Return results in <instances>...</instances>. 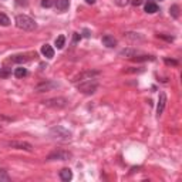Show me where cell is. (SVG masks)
<instances>
[{
  "label": "cell",
  "mask_w": 182,
  "mask_h": 182,
  "mask_svg": "<svg viewBox=\"0 0 182 182\" xmlns=\"http://www.w3.org/2000/svg\"><path fill=\"white\" fill-rule=\"evenodd\" d=\"M16 26L22 30H26V32H32L36 29V22L33 20L32 17L26 16V14H19L16 17Z\"/></svg>",
  "instance_id": "cell-1"
},
{
  "label": "cell",
  "mask_w": 182,
  "mask_h": 182,
  "mask_svg": "<svg viewBox=\"0 0 182 182\" xmlns=\"http://www.w3.org/2000/svg\"><path fill=\"white\" fill-rule=\"evenodd\" d=\"M97 87H98L97 81H93L90 78V80H86L83 84H80V86H78V90H80L81 93H84V94H93V93L97 90Z\"/></svg>",
  "instance_id": "cell-2"
},
{
  "label": "cell",
  "mask_w": 182,
  "mask_h": 182,
  "mask_svg": "<svg viewBox=\"0 0 182 182\" xmlns=\"http://www.w3.org/2000/svg\"><path fill=\"white\" fill-rule=\"evenodd\" d=\"M65 100L64 98H51V100H47V101H44L43 104L44 105H47V107H53V108H61L65 105Z\"/></svg>",
  "instance_id": "cell-3"
},
{
  "label": "cell",
  "mask_w": 182,
  "mask_h": 182,
  "mask_svg": "<svg viewBox=\"0 0 182 182\" xmlns=\"http://www.w3.org/2000/svg\"><path fill=\"white\" fill-rule=\"evenodd\" d=\"M11 148H16V150H26V151H32L33 147L29 142H24V141H11L9 142Z\"/></svg>",
  "instance_id": "cell-4"
},
{
  "label": "cell",
  "mask_w": 182,
  "mask_h": 182,
  "mask_svg": "<svg viewBox=\"0 0 182 182\" xmlns=\"http://www.w3.org/2000/svg\"><path fill=\"white\" fill-rule=\"evenodd\" d=\"M70 156H71V155H70L68 152H64V151H56V152H53V154H50V155H48L47 159H50V161H53V159L65 161V159H68Z\"/></svg>",
  "instance_id": "cell-5"
},
{
  "label": "cell",
  "mask_w": 182,
  "mask_h": 182,
  "mask_svg": "<svg viewBox=\"0 0 182 182\" xmlns=\"http://www.w3.org/2000/svg\"><path fill=\"white\" fill-rule=\"evenodd\" d=\"M166 104V96L165 93H159V98H158V105H156V114L161 115L164 113V108H165Z\"/></svg>",
  "instance_id": "cell-6"
},
{
  "label": "cell",
  "mask_w": 182,
  "mask_h": 182,
  "mask_svg": "<svg viewBox=\"0 0 182 182\" xmlns=\"http://www.w3.org/2000/svg\"><path fill=\"white\" fill-rule=\"evenodd\" d=\"M41 53H43L44 57H47V59H53L54 57V48L50 46V44H44L43 47H41Z\"/></svg>",
  "instance_id": "cell-7"
},
{
  "label": "cell",
  "mask_w": 182,
  "mask_h": 182,
  "mask_svg": "<svg viewBox=\"0 0 182 182\" xmlns=\"http://www.w3.org/2000/svg\"><path fill=\"white\" fill-rule=\"evenodd\" d=\"M68 6H70L68 0H57L56 2V9L59 11H65L68 9Z\"/></svg>",
  "instance_id": "cell-8"
},
{
  "label": "cell",
  "mask_w": 182,
  "mask_h": 182,
  "mask_svg": "<svg viewBox=\"0 0 182 182\" xmlns=\"http://www.w3.org/2000/svg\"><path fill=\"white\" fill-rule=\"evenodd\" d=\"M60 178L63 179V181H70L71 178H73V172L70 168H63L61 171H60Z\"/></svg>",
  "instance_id": "cell-9"
},
{
  "label": "cell",
  "mask_w": 182,
  "mask_h": 182,
  "mask_svg": "<svg viewBox=\"0 0 182 182\" xmlns=\"http://www.w3.org/2000/svg\"><path fill=\"white\" fill-rule=\"evenodd\" d=\"M102 44L107 46V47H114L117 44V40L114 37H111V36H104L102 37Z\"/></svg>",
  "instance_id": "cell-10"
},
{
  "label": "cell",
  "mask_w": 182,
  "mask_h": 182,
  "mask_svg": "<svg viewBox=\"0 0 182 182\" xmlns=\"http://www.w3.org/2000/svg\"><path fill=\"white\" fill-rule=\"evenodd\" d=\"M145 11L150 13V14L156 13V11H158V6H156V3H154V2H148V3L145 5Z\"/></svg>",
  "instance_id": "cell-11"
},
{
  "label": "cell",
  "mask_w": 182,
  "mask_h": 182,
  "mask_svg": "<svg viewBox=\"0 0 182 182\" xmlns=\"http://www.w3.org/2000/svg\"><path fill=\"white\" fill-rule=\"evenodd\" d=\"M14 75H16L17 78H23V77L27 75V70L23 68V67H17V68L14 70Z\"/></svg>",
  "instance_id": "cell-12"
},
{
  "label": "cell",
  "mask_w": 182,
  "mask_h": 182,
  "mask_svg": "<svg viewBox=\"0 0 182 182\" xmlns=\"http://www.w3.org/2000/svg\"><path fill=\"white\" fill-rule=\"evenodd\" d=\"M10 24V19L6 16V14H3V13H0V26H9Z\"/></svg>",
  "instance_id": "cell-13"
},
{
  "label": "cell",
  "mask_w": 182,
  "mask_h": 182,
  "mask_svg": "<svg viewBox=\"0 0 182 182\" xmlns=\"http://www.w3.org/2000/svg\"><path fill=\"white\" fill-rule=\"evenodd\" d=\"M64 43H65L64 36H59V37L56 38V46H57V48H63L64 47Z\"/></svg>",
  "instance_id": "cell-14"
},
{
  "label": "cell",
  "mask_w": 182,
  "mask_h": 182,
  "mask_svg": "<svg viewBox=\"0 0 182 182\" xmlns=\"http://www.w3.org/2000/svg\"><path fill=\"white\" fill-rule=\"evenodd\" d=\"M53 5H54V0H41V6L46 7V9H50Z\"/></svg>",
  "instance_id": "cell-15"
},
{
  "label": "cell",
  "mask_w": 182,
  "mask_h": 182,
  "mask_svg": "<svg viewBox=\"0 0 182 182\" xmlns=\"http://www.w3.org/2000/svg\"><path fill=\"white\" fill-rule=\"evenodd\" d=\"M171 14H172L174 17H178V16H179V7H178L177 5H174V6L171 7Z\"/></svg>",
  "instance_id": "cell-16"
},
{
  "label": "cell",
  "mask_w": 182,
  "mask_h": 182,
  "mask_svg": "<svg viewBox=\"0 0 182 182\" xmlns=\"http://www.w3.org/2000/svg\"><path fill=\"white\" fill-rule=\"evenodd\" d=\"M135 54H137V51H134V50H123V51H121V56H125V57L135 56Z\"/></svg>",
  "instance_id": "cell-17"
},
{
  "label": "cell",
  "mask_w": 182,
  "mask_h": 182,
  "mask_svg": "<svg viewBox=\"0 0 182 182\" xmlns=\"http://www.w3.org/2000/svg\"><path fill=\"white\" fill-rule=\"evenodd\" d=\"M2 179H3V181H9V179H10L9 175L6 174L5 169H0V181H2Z\"/></svg>",
  "instance_id": "cell-18"
},
{
  "label": "cell",
  "mask_w": 182,
  "mask_h": 182,
  "mask_svg": "<svg viewBox=\"0 0 182 182\" xmlns=\"http://www.w3.org/2000/svg\"><path fill=\"white\" fill-rule=\"evenodd\" d=\"M135 60H137V61H145V60H154V57H151V56L150 57H148V56H142V57H137Z\"/></svg>",
  "instance_id": "cell-19"
},
{
  "label": "cell",
  "mask_w": 182,
  "mask_h": 182,
  "mask_svg": "<svg viewBox=\"0 0 182 182\" xmlns=\"http://www.w3.org/2000/svg\"><path fill=\"white\" fill-rule=\"evenodd\" d=\"M165 63H166V64H174V65H177V64H178L177 61H174V60H168V59L165 60Z\"/></svg>",
  "instance_id": "cell-20"
},
{
  "label": "cell",
  "mask_w": 182,
  "mask_h": 182,
  "mask_svg": "<svg viewBox=\"0 0 182 182\" xmlns=\"http://www.w3.org/2000/svg\"><path fill=\"white\" fill-rule=\"evenodd\" d=\"M141 3H142V0H134V2H132L134 6H138V5H141Z\"/></svg>",
  "instance_id": "cell-21"
},
{
  "label": "cell",
  "mask_w": 182,
  "mask_h": 182,
  "mask_svg": "<svg viewBox=\"0 0 182 182\" xmlns=\"http://www.w3.org/2000/svg\"><path fill=\"white\" fill-rule=\"evenodd\" d=\"M84 37H90V32L88 30H84Z\"/></svg>",
  "instance_id": "cell-22"
},
{
  "label": "cell",
  "mask_w": 182,
  "mask_h": 182,
  "mask_svg": "<svg viewBox=\"0 0 182 182\" xmlns=\"http://www.w3.org/2000/svg\"><path fill=\"white\" fill-rule=\"evenodd\" d=\"M86 3H88V5H94L96 0H86Z\"/></svg>",
  "instance_id": "cell-23"
}]
</instances>
